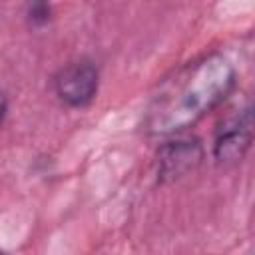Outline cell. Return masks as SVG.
Returning a JSON list of instances; mask_svg holds the SVG:
<instances>
[{"instance_id": "obj_2", "label": "cell", "mask_w": 255, "mask_h": 255, "mask_svg": "<svg viewBox=\"0 0 255 255\" xmlns=\"http://www.w3.org/2000/svg\"><path fill=\"white\" fill-rule=\"evenodd\" d=\"M98 84H100L98 68L88 60L68 64L54 78L56 96L72 108L88 106L98 94Z\"/></svg>"}, {"instance_id": "obj_4", "label": "cell", "mask_w": 255, "mask_h": 255, "mask_svg": "<svg viewBox=\"0 0 255 255\" xmlns=\"http://www.w3.org/2000/svg\"><path fill=\"white\" fill-rule=\"evenodd\" d=\"M203 157L201 143L197 139H175L159 151V179H177L189 169L197 167Z\"/></svg>"}, {"instance_id": "obj_3", "label": "cell", "mask_w": 255, "mask_h": 255, "mask_svg": "<svg viewBox=\"0 0 255 255\" xmlns=\"http://www.w3.org/2000/svg\"><path fill=\"white\" fill-rule=\"evenodd\" d=\"M251 110H243V114L231 118L223 124L215 139V157L219 161H235L241 159L247 147L251 145Z\"/></svg>"}, {"instance_id": "obj_1", "label": "cell", "mask_w": 255, "mask_h": 255, "mask_svg": "<svg viewBox=\"0 0 255 255\" xmlns=\"http://www.w3.org/2000/svg\"><path fill=\"white\" fill-rule=\"evenodd\" d=\"M235 84V72L221 56H209L181 70L157 96L151 129L179 131L221 104Z\"/></svg>"}, {"instance_id": "obj_5", "label": "cell", "mask_w": 255, "mask_h": 255, "mask_svg": "<svg viewBox=\"0 0 255 255\" xmlns=\"http://www.w3.org/2000/svg\"><path fill=\"white\" fill-rule=\"evenodd\" d=\"M50 14H52V8L46 2H34L28 6V20L32 24H46L50 20Z\"/></svg>"}, {"instance_id": "obj_6", "label": "cell", "mask_w": 255, "mask_h": 255, "mask_svg": "<svg viewBox=\"0 0 255 255\" xmlns=\"http://www.w3.org/2000/svg\"><path fill=\"white\" fill-rule=\"evenodd\" d=\"M6 114H8V100H6L4 92H0V126L4 124V120H6Z\"/></svg>"}, {"instance_id": "obj_7", "label": "cell", "mask_w": 255, "mask_h": 255, "mask_svg": "<svg viewBox=\"0 0 255 255\" xmlns=\"http://www.w3.org/2000/svg\"><path fill=\"white\" fill-rule=\"evenodd\" d=\"M0 255H2V251H0Z\"/></svg>"}]
</instances>
